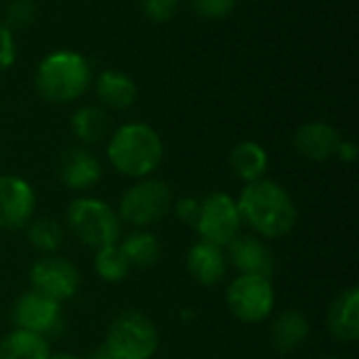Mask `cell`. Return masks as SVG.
Segmentation results:
<instances>
[{"label":"cell","mask_w":359,"mask_h":359,"mask_svg":"<svg viewBox=\"0 0 359 359\" xmlns=\"http://www.w3.org/2000/svg\"><path fill=\"white\" fill-rule=\"evenodd\" d=\"M57 175H59V181L67 189L88 191L99 183L103 168H101V162L97 160V156L93 151H88L86 147H69L59 158Z\"/></svg>","instance_id":"13"},{"label":"cell","mask_w":359,"mask_h":359,"mask_svg":"<svg viewBox=\"0 0 359 359\" xmlns=\"http://www.w3.org/2000/svg\"><path fill=\"white\" fill-rule=\"evenodd\" d=\"M34 212V187L17 175H0V231H19L27 227Z\"/></svg>","instance_id":"11"},{"label":"cell","mask_w":359,"mask_h":359,"mask_svg":"<svg viewBox=\"0 0 359 359\" xmlns=\"http://www.w3.org/2000/svg\"><path fill=\"white\" fill-rule=\"evenodd\" d=\"M309 334H311L309 320L297 309H286L278 313L269 326V339L278 353L297 351L309 339Z\"/></svg>","instance_id":"17"},{"label":"cell","mask_w":359,"mask_h":359,"mask_svg":"<svg viewBox=\"0 0 359 359\" xmlns=\"http://www.w3.org/2000/svg\"><path fill=\"white\" fill-rule=\"evenodd\" d=\"M95 271L97 276L107 282V284H118L124 282L130 273V263L124 257L120 244H109V246H101L95 252Z\"/></svg>","instance_id":"23"},{"label":"cell","mask_w":359,"mask_h":359,"mask_svg":"<svg viewBox=\"0 0 359 359\" xmlns=\"http://www.w3.org/2000/svg\"><path fill=\"white\" fill-rule=\"evenodd\" d=\"M322 359H343V358H337V355H330V358H322Z\"/></svg>","instance_id":"33"},{"label":"cell","mask_w":359,"mask_h":359,"mask_svg":"<svg viewBox=\"0 0 359 359\" xmlns=\"http://www.w3.org/2000/svg\"><path fill=\"white\" fill-rule=\"evenodd\" d=\"M225 301L236 320L244 324H261L273 313L276 288L271 278L240 273L227 286Z\"/></svg>","instance_id":"7"},{"label":"cell","mask_w":359,"mask_h":359,"mask_svg":"<svg viewBox=\"0 0 359 359\" xmlns=\"http://www.w3.org/2000/svg\"><path fill=\"white\" fill-rule=\"evenodd\" d=\"M11 320L15 328L36 332L44 339L48 337H59L65 326L63 309L61 303L36 292L27 290L17 297L11 309Z\"/></svg>","instance_id":"9"},{"label":"cell","mask_w":359,"mask_h":359,"mask_svg":"<svg viewBox=\"0 0 359 359\" xmlns=\"http://www.w3.org/2000/svg\"><path fill=\"white\" fill-rule=\"evenodd\" d=\"M17 59V44L13 29L0 19V74L11 69Z\"/></svg>","instance_id":"28"},{"label":"cell","mask_w":359,"mask_h":359,"mask_svg":"<svg viewBox=\"0 0 359 359\" xmlns=\"http://www.w3.org/2000/svg\"><path fill=\"white\" fill-rule=\"evenodd\" d=\"M84 359H114V358L107 353V349H105V347H101V349H95L93 353H88Z\"/></svg>","instance_id":"31"},{"label":"cell","mask_w":359,"mask_h":359,"mask_svg":"<svg viewBox=\"0 0 359 359\" xmlns=\"http://www.w3.org/2000/svg\"><path fill=\"white\" fill-rule=\"evenodd\" d=\"M185 267L194 282L210 288L227 276V255L221 246L200 240L187 250Z\"/></svg>","instance_id":"15"},{"label":"cell","mask_w":359,"mask_h":359,"mask_svg":"<svg viewBox=\"0 0 359 359\" xmlns=\"http://www.w3.org/2000/svg\"><path fill=\"white\" fill-rule=\"evenodd\" d=\"M196 231L204 242L225 248L242 229V217L236 200L225 191H212L200 200Z\"/></svg>","instance_id":"8"},{"label":"cell","mask_w":359,"mask_h":359,"mask_svg":"<svg viewBox=\"0 0 359 359\" xmlns=\"http://www.w3.org/2000/svg\"><path fill=\"white\" fill-rule=\"evenodd\" d=\"M103 347L114 359H154L160 349V332L147 316L128 309L114 318Z\"/></svg>","instance_id":"5"},{"label":"cell","mask_w":359,"mask_h":359,"mask_svg":"<svg viewBox=\"0 0 359 359\" xmlns=\"http://www.w3.org/2000/svg\"><path fill=\"white\" fill-rule=\"evenodd\" d=\"M236 204L242 223H246L259 238L265 240L288 236L299 219L297 204L288 189L271 179L246 183Z\"/></svg>","instance_id":"1"},{"label":"cell","mask_w":359,"mask_h":359,"mask_svg":"<svg viewBox=\"0 0 359 359\" xmlns=\"http://www.w3.org/2000/svg\"><path fill=\"white\" fill-rule=\"evenodd\" d=\"M65 221L74 238L88 246V248H101L109 244H118L122 236V221L118 212L99 198H76L69 202Z\"/></svg>","instance_id":"4"},{"label":"cell","mask_w":359,"mask_h":359,"mask_svg":"<svg viewBox=\"0 0 359 359\" xmlns=\"http://www.w3.org/2000/svg\"><path fill=\"white\" fill-rule=\"evenodd\" d=\"M328 330L339 343H355L359 339V288L351 286L339 292L328 309Z\"/></svg>","instance_id":"16"},{"label":"cell","mask_w":359,"mask_h":359,"mask_svg":"<svg viewBox=\"0 0 359 359\" xmlns=\"http://www.w3.org/2000/svg\"><path fill=\"white\" fill-rule=\"evenodd\" d=\"M38 19L36 0H8L4 8V23L11 29H27Z\"/></svg>","instance_id":"25"},{"label":"cell","mask_w":359,"mask_h":359,"mask_svg":"<svg viewBox=\"0 0 359 359\" xmlns=\"http://www.w3.org/2000/svg\"><path fill=\"white\" fill-rule=\"evenodd\" d=\"M339 160H343V162H347V164H351V162H355V158H358V145L353 143V141H347V139H341V143H339V147H337V154H334Z\"/></svg>","instance_id":"30"},{"label":"cell","mask_w":359,"mask_h":359,"mask_svg":"<svg viewBox=\"0 0 359 359\" xmlns=\"http://www.w3.org/2000/svg\"><path fill=\"white\" fill-rule=\"evenodd\" d=\"M48 359H80V358H76V355H72V353H50V358Z\"/></svg>","instance_id":"32"},{"label":"cell","mask_w":359,"mask_h":359,"mask_svg":"<svg viewBox=\"0 0 359 359\" xmlns=\"http://www.w3.org/2000/svg\"><path fill=\"white\" fill-rule=\"evenodd\" d=\"M95 93L99 101L109 109H128L139 97L135 80L118 69H105L95 80Z\"/></svg>","instance_id":"18"},{"label":"cell","mask_w":359,"mask_h":359,"mask_svg":"<svg viewBox=\"0 0 359 359\" xmlns=\"http://www.w3.org/2000/svg\"><path fill=\"white\" fill-rule=\"evenodd\" d=\"M80 282L82 280L78 267L59 255H44L29 269L32 290L57 303H65L74 299L80 290Z\"/></svg>","instance_id":"10"},{"label":"cell","mask_w":359,"mask_h":359,"mask_svg":"<svg viewBox=\"0 0 359 359\" xmlns=\"http://www.w3.org/2000/svg\"><path fill=\"white\" fill-rule=\"evenodd\" d=\"M172 208V189L162 179H139L130 185L118 204V217L122 223L135 229H149L160 223Z\"/></svg>","instance_id":"6"},{"label":"cell","mask_w":359,"mask_h":359,"mask_svg":"<svg viewBox=\"0 0 359 359\" xmlns=\"http://www.w3.org/2000/svg\"><path fill=\"white\" fill-rule=\"evenodd\" d=\"M229 168L236 179L252 183L265 179V172L269 168V156L265 147L257 141H242L229 154Z\"/></svg>","instance_id":"19"},{"label":"cell","mask_w":359,"mask_h":359,"mask_svg":"<svg viewBox=\"0 0 359 359\" xmlns=\"http://www.w3.org/2000/svg\"><path fill=\"white\" fill-rule=\"evenodd\" d=\"M120 248L124 257L128 259L130 267H137V269L154 267L162 255V244L158 236L147 229H135L133 233H128L120 242Z\"/></svg>","instance_id":"22"},{"label":"cell","mask_w":359,"mask_h":359,"mask_svg":"<svg viewBox=\"0 0 359 359\" xmlns=\"http://www.w3.org/2000/svg\"><path fill=\"white\" fill-rule=\"evenodd\" d=\"M227 261L238 269L242 276H263L271 278L276 269L273 255L269 246L259 236H242L238 233L227 246Z\"/></svg>","instance_id":"12"},{"label":"cell","mask_w":359,"mask_h":359,"mask_svg":"<svg viewBox=\"0 0 359 359\" xmlns=\"http://www.w3.org/2000/svg\"><path fill=\"white\" fill-rule=\"evenodd\" d=\"M341 139H343L341 133L332 124L313 120V122H305L297 128V133L292 137V145L303 158H307L311 162H326V160L334 158Z\"/></svg>","instance_id":"14"},{"label":"cell","mask_w":359,"mask_h":359,"mask_svg":"<svg viewBox=\"0 0 359 359\" xmlns=\"http://www.w3.org/2000/svg\"><path fill=\"white\" fill-rule=\"evenodd\" d=\"M48 339L21 328L11 330L0 339V359H48Z\"/></svg>","instance_id":"20"},{"label":"cell","mask_w":359,"mask_h":359,"mask_svg":"<svg viewBox=\"0 0 359 359\" xmlns=\"http://www.w3.org/2000/svg\"><path fill=\"white\" fill-rule=\"evenodd\" d=\"M25 229L29 246L42 255H55L63 246V227L55 219H32Z\"/></svg>","instance_id":"24"},{"label":"cell","mask_w":359,"mask_h":359,"mask_svg":"<svg viewBox=\"0 0 359 359\" xmlns=\"http://www.w3.org/2000/svg\"><path fill=\"white\" fill-rule=\"evenodd\" d=\"M187 2H189V8L200 19H206V21H223L238 6V0H187Z\"/></svg>","instance_id":"26"},{"label":"cell","mask_w":359,"mask_h":359,"mask_svg":"<svg viewBox=\"0 0 359 359\" xmlns=\"http://www.w3.org/2000/svg\"><path fill=\"white\" fill-rule=\"evenodd\" d=\"M107 160L116 172L128 179H147L164 160V141L154 126L128 122L109 135Z\"/></svg>","instance_id":"2"},{"label":"cell","mask_w":359,"mask_h":359,"mask_svg":"<svg viewBox=\"0 0 359 359\" xmlns=\"http://www.w3.org/2000/svg\"><path fill=\"white\" fill-rule=\"evenodd\" d=\"M72 133L86 145H95L111 135V120L99 105H82L72 114Z\"/></svg>","instance_id":"21"},{"label":"cell","mask_w":359,"mask_h":359,"mask_svg":"<svg viewBox=\"0 0 359 359\" xmlns=\"http://www.w3.org/2000/svg\"><path fill=\"white\" fill-rule=\"evenodd\" d=\"M93 84V67L88 59L74 50H55L46 55L36 72L34 86L48 103H74Z\"/></svg>","instance_id":"3"},{"label":"cell","mask_w":359,"mask_h":359,"mask_svg":"<svg viewBox=\"0 0 359 359\" xmlns=\"http://www.w3.org/2000/svg\"><path fill=\"white\" fill-rule=\"evenodd\" d=\"M170 210H175V217L183 225L194 227L196 221H198V217H200V200L198 198H191V196L179 198L177 202H172V208Z\"/></svg>","instance_id":"29"},{"label":"cell","mask_w":359,"mask_h":359,"mask_svg":"<svg viewBox=\"0 0 359 359\" xmlns=\"http://www.w3.org/2000/svg\"><path fill=\"white\" fill-rule=\"evenodd\" d=\"M141 11L145 13V17L154 23H166L170 21L177 11L181 0H139Z\"/></svg>","instance_id":"27"}]
</instances>
